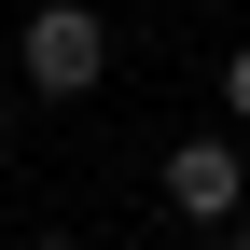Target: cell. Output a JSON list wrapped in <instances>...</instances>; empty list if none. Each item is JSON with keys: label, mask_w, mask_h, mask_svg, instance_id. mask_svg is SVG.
Masks as SVG:
<instances>
[{"label": "cell", "mask_w": 250, "mask_h": 250, "mask_svg": "<svg viewBox=\"0 0 250 250\" xmlns=\"http://www.w3.org/2000/svg\"><path fill=\"white\" fill-rule=\"evenodd\" d=\"M14 250H83V223H42V236H14Z\"/></svg>", "instance_id": "cell-4"}, {"label": "cell", "mask_w": 250, "mask_h": 250, "mask_svg": "<svg viewBox=\"0 0 250 250\" xmlns=\"http://www.w3.org/2000/svg\"><path fill=\"white\" fill-rule=\"evenodd\" d=\"M153 181H167V208H181V223H208V236H223L236 208H250V139H236V125H195V139H167V167H153Z\"/></svg>", "instance_id": "cell-2"}, {"label": "cell", "mask_w": 250, "mask_h": 250, "mask_svg": "<svg viewBox=\"0 0 250 250\" xmlns=\"http://www.w3.org/2000/svg\"><path fill=\"white\" fill-rule=\"evenodd\" d=\"M14 70H28V98H98L111 83V0H42L14 28Z\"/></svg>", "instance_id": "cell-1"}, {"label": "cell", "mask_w": 250, "mask_h": 250, "mask_svg": "<svg viewBox=\"0 0 250 250\" xmlns=\"http://www.w3.org/2000/svg\"><path fill=\"white\" fill-rule=\"evenodd\" d=\"M223 125H250V42L223 56Z\"/></svg>", "instance_id": "cell-3"}, {"label": "cell", "mask_w": 250, "mask_h": 250, "mask_svg": "<svg viewBox=\"0 0 250 250\" xmlns=\"http://www.w3.org/2000/svg\"><path fill=\"white\" fill-rule=\"evenodd\" d=\"M0 167H14V98H0Z\"/></svg>", "instance_id": "cell-5"}, {"label": "cell", "mask_w": 250, "mask_h": 250, "mask_svg": "<svg viewBox=\"0 0 250 250\" xmlns=\"http://www.w3.org/2000/svg\"><path fill=\"white\" fill-rule=\"evenodd\" d=\"M223 250H250V208H236V223H223Z\"/></svg>", "instance_id": "cell-6"}]
</instances>
